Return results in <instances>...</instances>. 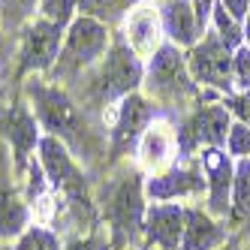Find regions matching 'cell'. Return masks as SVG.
<instances>
[{
    "instance_id": "17",
    "label": "cell",
    "mask_w": 250,
    "mask_h": 250,
    "mask_svg": "<svg viewBox=\"0 0 250 250\" xmlns=\"http://www.w3.org/2000/svg\"><path fill=\"white\" fill-rule=\"evenodd\" d=\"M202 184V178L196 172H187V169H172L166 175H157L148 181V193L154 196L157 202L163 199H175V196H187V193H196Z\"/></svg>"
},
{
    "instance_id": "10",
    "label": "cell",
    "mask_w": 250,
    "mask_h": 250,
    "mask_svg": "<svg viewBox=\"0 0 250 250\" xmlns=\"http://www.w3.org/2000/svg\"><path fill=\"white\" fill-rule=\"evenodd\" d=\"M226 130H229V109H223V105H205V109H199L184 124V130H178V136H181L184 151H190L199 142H205L208 148H217L220 142H226Z\"/></svg>"
},
{
    "instance_id": "8",
    "label": "cell",
    "mask_w": 250,
    "mask_h": 250,
    "mask_svg": "<svg viewBox=\"0 0 250 250\" xmlns=\"http://www.w3.org/2000/svg\"><path fill=\"white\" fill-rule=\"evenodd\" d=\"M190 69H193V76L205 84L229 87V76H232L229 45L220 37H208L202 45H196L190 51Z\"/></svg>"
},
{
    "instance_id": "3",
    "label": "cell",
    "mask_w": 250,
    "mask_h": 250,
    "mask_svg": "<svg viewBox=\"0 0 250 250\" xmlns=\"http://www.w3.org/2000/svg\"><path fill=\"white\" fill-rule=\"evenodd\" d=\"M30 97L37 103L40 121L45 124V130L51 136L69 142V145H84V118L63 91L45 87V84H30Z\"/></svg>"
},
{
    "instance_id": "14",
    "label": "cell",
    "mask_w": 250,
    "mask_h": 250,
    "mask_svg": "<svg viewBox=\"0 0 250 250\" xmlns=\"http://www.w3.org/2000/svg\"><path fill=\"white\" fill-rule=\"evenodd\" d=\"M163 30L175 45H196L199 37V21L190 0H163Z\"/></svg>"
},
{
    "instance_id": "18",
    "label": "cell",
    "mask_w": 250,
    "mask_h": 250,
    "mask_svg": "<svg viewBox=\"0 0 250 250\" xmlns=\"http://www.w3.org/2000/svg\"><path fill=\"white\" fill-rule=\"evenodd\" d=\"M139 154H142V163L160 166L172 154V133L163 127V124H151L139 139Z\"/></svg>"
},
{
    "instance_id": "33",
    "label": "cell",
    "mask_w": 250,
    "mask_h": 250,
    "mask_svg": "<svg viewBox=\"0 0 250 250\" xmlns=\"http://www.w3.org/2000/svg\"><path fill=\"white\" fill-rule=\"evenodd\" d=\"M223 250H232V247H223Z\"/></svg>"
},
{
    "instance_id": "13",
    "label": "cell",
    "mask_w": 250,
    "mask_h": 250,
    "mask_svg": "<svg viewBox=\"0 0 250 250\" xmlns=\"http://www.w3.org/2000/svg\"><path fill=\"white\" fill-rule=\"evenodd\" d=\"M0 130H3V133H6V139L12 142L15 163L24 166V163H27L30 148L40 142V130H37V121H33V115L24 109V105H12L9 112L0 115Z\"/></svg>"
},
{
    "instance_id": "1",
    "label": "cell",
    "mask_w": 250,
    "mask_h": 250,
    "mask_svg": "<svg viewBox=\"0 0 250 250\" xmlns=\"http://www.w3.org/2000/svg\"><path fill=\"white\" fill-rule=\"evenodd\" d=\"M109 48V30L103 21L79 15V19L69 24L63 48L55 61V76L58 79H73L82 69H87L91 63H97L103 58V51Z\"/></svg>"
},
{
    "instance_id": "31",
    "label": "cell",
    "mask_w": 250,
    "mask_h": 250,
    "mask_svg": "<svg viewBox=\"0 0 250 250\" xmlns=\"http://www.w3.org/2000/svg\"><path fill=\"white\" fill-rule=\"evenodd\" d=\"M33 3H37V0H12V6H15V12H19V15H27L33 9Z\"/></svg>"
},
{
    "instance_id": "28",
    "label": "cell",
    "mask_w": 250,
    "mask_h": 250,
    "mask_svg": "<svg viewBox=\"0 0 250 250\" xmlns=\"http://www.w3.org/2000/svg\"><path fill=\"white\" fill-rule=\"evenodd\" d=\"M220 3H223V9L232 15V19H244V15H247V9H250V0H220Z\"/></svg>"
},
{
    "instance_id": "24",
    "label": "cell",
    "mask_w": 250,
    "mask_h": 250,
    "mask_svg": "<svg viewBox=\"0 0 250 250\" xmlns=\"http://www.w3.org/2000/svg\"><path fill=\"white\" fill-rule=\"evenodd\" d=\"M73 3L76 0H40V9H42V19L55 21V24H66L69 15H73Z\"/></svg>"
},
{
    "instance_id": "12",
    "label": "cell",
    "mask_w": 250,
    "mask_h": 250,
    "mask_svg": "<svg viewBox=\"0 0 250 250\" xmlns=\"http://www.w3.org/2000/svg\"><path fill=\"white\" fill-rule=\"evenodd\" d=\"M202 169L208 175V187H211V211L226 214L229 190H232V181H235V169H232L229 157L220 148H205L202 151Z\"/></svg>"
},
{
    "instance_id": "9",
    "label": "cell",
    "mask_w": 250,
    "mask_h": 250,
    "mask_svg": "<svg viewBox=\"0 0 250 250\" xmlns=\"http://www.w3.org/2000/svg\"><path fill=\"white\" fill-rule=\"evenodd\" d=\"M151 121H154V105H151L148 100H142V97H136V94L124 97V100H121V109H118L115 130H112L115 151H118V154L130 151L136 142L142 139V133L151 127Z\"/></svg>"
},
{
    "instance_id": "16",
    "label": "cell",
    "mask_w": 250,
    "mask_h": 250,
    "mask_svg": "<svg viewBox=\"0 0 250 250\" xmlns=\"http://www.w3.org/2000/svg\"><path fill=\"white\" fill-rule=\"evenodd\" d=\"M223 241V229L199 208H184V250H211Z\"/></svg>"
},
{
    "instance_id": "6",
    "label": "cell",
    "mask_w": 250,
    "mask_h": 250,
    "mask_svg": "<svg viewBox=\"0 0 250 250\" xmlns=\"http://www.w3.org/2000/svg\"><path fill=\"white\" fill-rule=\"evenodd\" d=\"M40 163L45 169V178L55 190H63L73 202H84V184H82V172L76 169L73 157H69L66 145L55 136L40 139Z\"/></svg>"
},
{
    "instance_id": "27",
    "label": "cell",
    "mask_w": 250,
    "mask_h": 250,
    "mask_svg": "<svg viewBox=\"0 0 250 250\" xmlns=\"http://www.w3.org/2000/svg\"><path fill=\"white\" fill-rule=\"evenodd\" d=\"M229 109L241 118L244 127H250V87H247L244 94H238V97H232V100H229Z\"/></svg>"
},
{
    "instance_id": "30",
    "label": "cell",
    "mask_w": 250,
    "mask_h": 250,
    "mask_svg": "<svg viewBox=\"0 0 250 250\" xmlns=\"http://www.w3.org/2000/svg\"><path fill=\"white\" fill-rule=\"evenodd\" d=\"M103 244L97 238H76V241H69L63 250H100Z\"/></svg>"
},
{
    "instance_id": "21",
    "label": "cell",
    "mask_w": 250,
    "mask_h": 250,
    "mask_svg": "<svg viewBox=\"0 0 250 250\" xmlns=\"http://www.w3.org/2000/svg\"><path fill=\"white\" fill-rule=\"evenodd\" d=\"M250 214V160H238L235 181H232V217L241 220Z\"/></svg>"
},
{
    "instance_id": "7",
    "label": "cell",
    "mask_w": 250,
    "mask_h": 250,
    "mask_svg": "<svg viewBox=\"0 0 250 250\" xmlns=\"http://www.w3.org/2000/svg\"><path fill=\"white\" fill-rule=\"evenodd\" d=\"M61 24L40 19L27 24L24 40H21V73H30V69H48L61 55Z\"/></svg>"
},
{
    "instance_id": "2",
    "label": "cell",
    "mask_w": 250,
    "mask_h": 250,
    "mask_svg": "<svg viewBox=\"0 0 250 250\" xmlns=\"http://www.w3.org/2000/svg\"><path fill=\"white\" fill-rule=\"evenodd\" d=\"M103 214L112 226V235L118 244H127L133 241L142 226H145V205H142V184H139V175H121L118 181L109 184L103 196Z\"/></svg>"
},
{
    "instance_id": "4",
    "label": "cell",
    "mask_w": 250,
    "mask_h": 250,
    "mask_svg": "<svg viewBox=\"0 0 250 250\" xmlns=\"http://www.w3.org/2000/svg\"><path fill=\"white\" fill-rule=\"evenodd\" d=\"M142 82V63H139V55L127 45V40H118L112 45V51L105 55L100 73H97V82H94V97L100 103H109V100H124L130 97V91H136Z\"/></svg>"
},
{
    "instance_id": "19",
    "label": "cell",
    "mask_w": 250,
    "mask_h": 250,
    "mask_svg": "<svg viewBox=\"0 0 250 250\" xmlns=\"http://www.w3.org/2000/svg\"><path fill=\"white\" fill-rule=\"evenodd\" d=\"M76 6L87 19H97L103 24H109V21L124 19V15L136 6V0H76Z\"/></svg>"
},
{
    "instance_id": "26",
    "label": "cell",
    "mask_w": 250,
    "mask_h": 250,
    "mask_svg": "<svg viewBox=\"0 0 250 250\" xmlns=\"http://www.w3.org/2000/svg\"><path fill=\"white\" fill-rule=\"evenodd\" d=\"M232 69H235L238 84L241 87H250V45L235 51V58H232Z\"/></svg>"
},
{
    "instance_id": "22",
    "label": "cell",
    "mask_w": 250,
    "mask_h": 250,
    "mask_svg": "<svg viewBox=\"0 0 250 250\" xmlns=\"http://www.w3.org/2000/svg\"><path fill=\"white\" fill-rule=\"evenodd\" d=\"M15 250H63L61 238L45 226H27L19 241H15Z\"/></svg>"
},
{
    "instance_id": "32",
    "label": "cell",
    "mask_w": 250,
    "mask_h": 250,
    "mask_svg": "<svg viewBox=\"0 0 250 250\" xmlns=\"http://www.w3.org/2000/svg\"><path fill=\"white\" fill-rule=\"evenodd\" d=\"M244 40L250 42V9H247V24H244Z\"/></svg>"
},
{
    "instance_id": "20",
    "label": "cell",
    "mask_w": 250,
    "mask_h": 250,
    "mask_svg": "<svg viewBox=\"0 0 250 250\" xmlns=\"http://www.w3.org/2000/svg\"><path fill=\"white\" fill-rule=\"evenodd\" d=\"M27 223V208L15 199L12 193L0 190V238H9V235H21V226Z\"/></svg>"
},
{
    "instance_id": "11",
    "label": "cell",
    "mask_w": 250,
    "mask_h": 250,
    "mask_svg": "<svg viewBox=\"0 0 250 250\" xmlns=\"http://www.w3.org/2000/svg\"><path fill=\"white\" fill-rule=\"evenodd\" d=\"M142 232L160 250H178L184 241V208L181 205H151L145 211Z\"/></svg>"
},
{
    "instance_id": "29",
    "label": "cell",
    "mask_w": 250,
    "mask_h": 250,
    "mask_svg": "<svg viewBox=\"0 0 250 250\" xmlns=\"http://www.w3.org/2000/svg\"><path fill=\"white\" fill-rule=\"evenodd\" d=\"M193 3V12H196V21H199V27H205L208 15L214 12V0H190Z\"/></svg>"
},
{
    "instance_id": "25",
    "label": "cell",
    "mask_w": 250,
    "mask_h": 250,
    "mask_svg": "<svg viewBox=\"0 0 250 250\" xmlns=\"http://www.w3.org/2000/svg\"><path fill=\"white\" fill-rule=\"evenodd\" d=\"M226 145H229V154H232V157H238V160L250 157V127H244V124L229 127Z\"/></svg>"
},
{
    "instance_id": "23",
    "label": "cell",
    "mask_w": 250,
    "mask_h": 250,
    "mask_svg": "<svg viewBox=\"0 0 250 250\" xmlns=\"http://www.w3.org/2000/svg\"><path fill=\"white\" fill-rule=\"evenodd\" d=\"M214 24H217V37L232 48L238 40H241V30H238V24H235V19H232V15L223 9V3H214Z\"/></svg>"
},
{
    "instance_id": "5",
    "label": "cell",
    "mask_w": 250,
    "mask_h": 250,
    "mask_svg": "<svg viewBox=\"0 0 250 250\" xmlns=\"http://www.w3.org/2000/svg\"><path fill=\"white\" fill-rule=\"evenodd\" d=\"M148 87L151 94L163 97V100H175L181 94H190L193 84L184 69V58L178 45H160L151 55V66H148Z\"/></svg>"
},
{
    "instance_id": "15",
    "label": "cell",
    "mask_w": 250,
    "mask_h": 250,
    "mask_svg": "<svg viewBox=\"0 0 250 250\" xmlns=\"http://www.w3.org/2000/svg\"><path fill=\"white\" fill-rule=\"evenodd\" d=\"M157 12L145 3H139L127 12V45L136 55H154L157 51Z\"/></svg>"
}]
</instances>
